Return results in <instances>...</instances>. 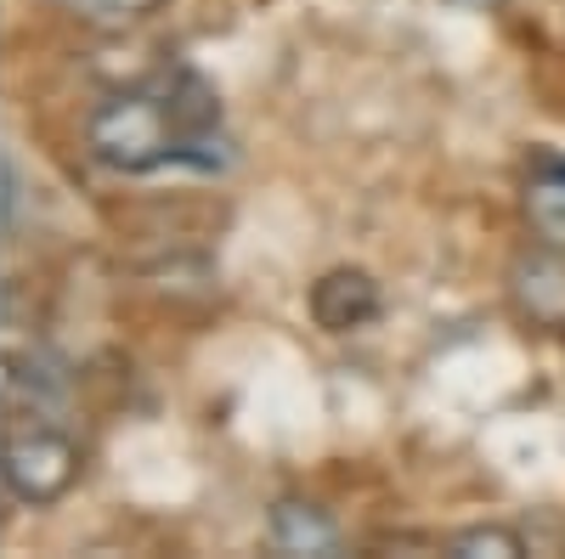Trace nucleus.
<instances>
[{
	"mask_svg": "<svg viewBox=\"0 0 565 559\" xmlns=\"http://www.w3.org/2000/svg\"><path fill=\"white\" fill-rule=\"evenodd\" d=\"M526 221L548 249H565V164H543L526 181Z\"/></svg>",
	"mask_w": 565,
	"mask_h": 559,
	"instance_id": "obj_6",
	"label": "nucleus"
},
{
	"mask_svg": "<svg viewBox=\"0 0 565 559\" xmlns=\"http://www.w3.org/2000/svg\"><path fill=\"white\" fill-rule=\"evenodd\" d=\"M18 193H23L18 164H12V153H0V226H12V215H18Z\"/></svg>",
	"mask_w": 565,
	"mask_h": 559,
	"instance_id": "obj_9",
	"label": "nucleus"
},
{
	"mask_svg": "<svg viewBox=\"0 0 565 559\" xmlns=\"http://www.w3.org/2000/svg\"><path fill=\"white\" fill-rule=\"evenodd\" d=\"M0 481H7V492L29 508H45L68 497V486L79 481V447L57 430H18L7 436V447H0Z\"/></svg>",
	"mask_w": 565,
	"mask_h": 559,
	"instance_id": "obj_2",
	"label": "nucleus"
},
{
	"mask_svg": "<svg viewBox=\"0 0 565 559\" xmlns=\"http://www.w3.org/2000/svg\"><path fill=\"white\" fill-rule=\"evenodd\" d=\"M447 7H458V12H498L503 0H447Z\"/></svg>",
	"mask_w": 565,
	"mask_h": 559,
	"instance_id": "obj_10",
	"label": "nucleus"
},
{
	"mask_svg": "<svg viewBox=\"0 0 565 559\" xmlns=\"http://www.w3.org/2000/svg\"><path fill=\"white\" fill-rule=\"evenodd\" d=\"M514 300L532 322H565V249H537L514 266Z\"/></svg>",
	"mask_w": 565,
	"mask_h": 559,
	"instance_id": "obj_4",
	"label": "nucleus"
},
{
	"mask_svg": "<svg viewBox=\"0 0 565 559\" xmlns=\"http://www.w3.org/2000/svg\"><path fill=\"white\" fill-rule=\"evenodd\" d=\"M311 316L328 334H351V329L380 316V289H373L367 271H328L311 289Z\"/></svg>",
	"mask_w": 565,
	"mask_h": 559,
	"instance_id": "obj_3",
	"label": "nucleus"
},
{
	"mask_svg": "<svg viewBox=\"0 0 565 559\" xmlns=\"http://www.w3.org/2000/svg\"><path fill=\"white\" fill-rule=\"evenodd\" d=\"M271 542L282 548V553H334L340 548V526L322 515V508H311V503H277L271 508Z\"/></svg>",
	"mask_w": 565,
	"mask_h": 559,
	"instance_id": "obj_5",
	"label": "nucleus"
},
{
	"mask_svg": "<svg viewBox=\"0 0 565 559\" xmlns=\"http://www.w3.org/2000/svg\"><path fill=\"white\" fill-rule=\"evenodd\" d=\"M57 7H68L74 18L85 23H103V29H119V23H136V18H148L159 0H57Z\"/></svg>",
	"mask_w": 565,
	"mask_h": 559,
	"instance_id": "obj_8",
	"label": "nucleus"
},
{
	"mask_svg": "<svg viewBox=\"0 0 565 559\" xmlns=\"http://www.w3.org/2000/svg\"><path fill=\"white\" fill-rule=\"evenodd\" d=\"M226 142L215 130H193L181 114V97H114L90 114V153L103 164L141 175V170H164V164H193V170H221Z\"/></svg>",
	"mask_w": 565,
	"mask_h": 559,
	"instance_id": "obj_1",
	"label": "nucleus"
},
{
	"mask_svg": "<svg viewBox=\"0 0 565 559\" xmlns=\"http://www.w3.org/2000/svg\"><path fill=\"white\" fill-rule=\"evenodd\" d=\"M458 559H514V553H526L521 531H509V526H469L447 542Z\"/></svg>",
	"mask_w": 565,
	"mask_h": 559,
	"instance_id": "obj_7",
	"label": "nucleus"
}]
</instances>
